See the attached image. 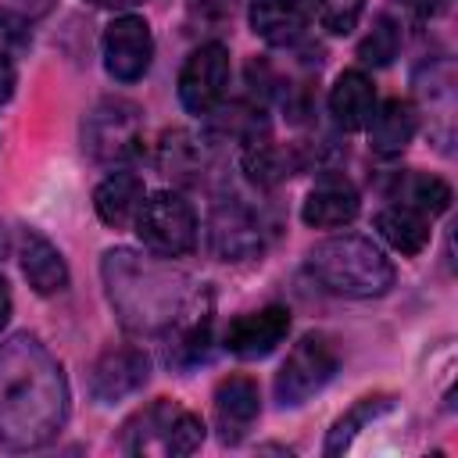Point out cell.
I'll return each instance as SVG.
<instances>
[{"mask_svg":"<svg viewBox=\"0 0 458 458\" xmlns=\"http://www.w3.org/2000/svg\"><path fill=\"white\" fill-rule=\"evenodd\" d=\"M308 272L340 297H383L394 286V265L365 236H333L311 247Z\"/></svg>","mask_w":458,"mask_h":458,"instance_id":"cell-1","label":"cell"},{"mask_svg":"<svg viewBox=\"0 0 458 458\" xmlns=\"http://www.w3.org/2000/svg\"><path fill=\"white\" fill-rule=\"evenodd\" d=\"M132 222H136V236L143 240V247H150L161 258H182L197 247V215L172 190H157L143 197Z\"/></svg>","mask_w":458,"mask_h":458,"instance_id":"cell-2","label":"cell"},{"mask_svg":"<svg viewBox=\"0 0 458 458\" xmlns=\"http://www.w3.org/2000/svg\"><path fill=\"white\" fill-rule=\"evenodd\" d=\"M336 365H340V354L326 333L301 336L276 372V401L283 408L304 404L336 376Z\"/></svg>","mask_w":458,"mask_h":458,"instance_id":"cell-3","label":"cell"},{"mask_svg":"<svg viewBox=\"0 0 458 458\" xmlns=\"http://www.w3.org/2000/svg\"><path fill=\"white\" fill-rule=\"evenodd\" d=\"M140 107L132 100H100L82 118V147L97 161H125L140 150Z\"/></svg>","mask_w":458,"mask_h":458,"instance_id":"cell-4","label":"cell"},{"mask_svg":"<svg viewBox=\"0 0 458 458\" xmlns=\"http://www.w3.org/2000/svg\"><path fill=\"white\" fill-rule=\"evenodd\" d=\"M229 86V47L204 43L197 47L179 72V100L190 114H211Z\"/></svg>","mask_w":458,"mask_h":458,"instance_id":"cell-5","label":"cell"},{"mask_svg":"<svg viewBox=\"0 0 458 458\" xmlns=\"http://www.w3.org/2000/svg\"><path fill=\"white\" fill-rule=\"evenodd\" d=\"M154 57V36L147 18L140 14H118L104 29V68L118 82H136L147 75Z\"/></svg>","mask_w":458,"mask_h":458,"instance_id":"cell-6","label":"cell"},{"mask_svg":"<svg viewBox=\"0 0 458 458\" xmlns=\"http://www.w3.org/2000/svg\"><path fill=\"white\" fill-rule=\"evenodd\" d=\"M290 333V308L283 304H268L261 311H247V315H236L229 326H225V351L243 358V361H254V358H265L272 354Z\"/></svg>","mask_w":458,"mask_h":458,"instance_id":"cell-7","label":"cell"},{"mask_svg":"<svg viewBox=\"0 0 458 458\" xmlns=\"http://www.w3.org/2000/svg\"><path fill=\"white\" fill-rule=\"evenodd\" d=\"M147 376H150V358L140 347H111L97 358L89 372V390L100 404H111L136 394L147 383Z\"/></svg>","mask_w":458,"mask_h":458,"instance_id":"cell-8","label":"cell"},{"mask_svg":"<svg viewBox=\"0 0 458 458\" xmlns=\"http://www.w3.org/2000/svg\"><path fill=\"white\" fill-rule=\"evenodd\" d=\"M358 208H361V200H358V190L351 186V179L326 172L308 190V197L301 204V218L311 229H340L358 218Z\"/></svg>","mask_w":458,"mask_h":458,"instance_id":"cell-9","label":"cell"},{"mask_svg":"<svg viewBox=\"0 0 458 458\" xmlns=\"http://www.w3.org/2000/svg\"><path fill=\"white\" fill-rule=\"evenodd\" d=\"M315 18L311 0H250V29L268 47H293Z\"/></svg>","mask_w":458,"mask_h":458,"instance_id":"cell-10","label":"cell"},{"mask_svg":"<svg viewBox=\"0 0 458 458\" xmlns=\"http://www.w3.org/2000/svg\"><path fill=\"white\" fill-rule=\"evenodd\" d=\"M261 415V394L250 376H225L215 386V422L225 444H236Z\"/></svg>","mask_w":458,"mask_h":458,"instance_id":"cell-11","label":"cell"},{"mask_svg":"<svg viewBox=\"0 0 458 458\" xmlns=\"http://www.w3.org/2000/svg\"><path fill=\"white\" fill-rule=\"evenodd\" d=\"M211 247L222 261H243L261 250V225L243 204H222L211 218Z\"/></svg>","mask_w":458,"mask_h":458,"instance_id":"cell-12","label":"cell"},{"mask_svg":"<svg viewBox=\"0 0 458 458\" xmlns=\"http://www.w3.org/2000/svg\"><path fill=\"white\" fill-rule=\"evenodd\" d=\"M376 111V86L365 72L347 68L336 75L333 89H329V114L344 132H358L369 125Z\"/></svg>","mask_w":458,"mask_h":458,"instance_id":"cell-13","label":"cell"},{"mask_svg":"<svg viewBox=\"0 0 458 458\" xmlns=\"http://www.w3.org/2000/svg\"><path fill=\"white\" fill-rule=\"evenodd\" d=\"M365 129H369V147H372L376 154H383V157H394V154H401V150L415 140L419 111H415L411 100L394 97V100H386L379 111H372V118H369Z\"/></svg>","mask_w":458,"mask_h":458,"instance_id":"cell-14","label":"cell"},{"mask_svg":"<svg viewBox=\"0 0 458 458\" xmlns=\"http://www.w3.org/2000/svg\"><path fill=\"white\" fill-rule=\"evenodd\" d=\"M21 272L29 279V286L39 293V297H50V293H61L68 286V265L61 258V250L39 236V233H25L21 236Z\"/></svg>","mask_w":458,"mask_h":458,"instance_id":"cell-15","label":"cell"},{"mask_svg":"<svg viewBox=\"0 0 458 458\" xmlns=\"http://www.w3.org/2000/svg\"><path fill=\"white\" fill-rule=\"evenodd\" d=\"M140 200H143V179L136 172H111L93 190V211L111 229H125L136 218Z\"/></svg>","mask_w":458,"mask_h":458,"instance_id":"cell-16","label":"cell"},{"mask_svg":"<svg viewBox=\"0 0 458 458\" xmlns=\"http://www.w3.org/2000/svg\"><path fill=\"white\" fill-rule=\"evenodd\" d=\"M376 233L404 258H415L422 254V247L429 243V218L408 204H394V208H383L376 215Z\"/></svg>","mask_w":458,"mask_h":458,"instance_id":"cell-17","label":"cell"},{"mask_svg":"<svg viewBox=\"0 0 458 458\" xmlns=\"http://www.w3.org/2000/svg\"><path fill=\"white\" fill-rule=\"evenodd\" d=\"M243 172L258 186H279L293 172V154L272 140H247L243 150Z\"/></svg>","mask_w":458,"mask_h":458,"instance_id":"cell-18","label":"cell"},{"mask_svg":"<svg viewBox=\"0 0 458 458\" xmlns=\"http://www.w3.org/2000/svg\"><path fill=\"white\" fill-rule=\"evenodd\" d=\"M397 200L422 211L426 218L433 215H444L451 208V186L440 179V175H429V172H408L397 179Z\"/></svg>","mask_w":458,"mask_h":458,"instance_id":"cell-19","label":"cell"},{"mask_svg":"<svg viewBox=\"0 0 458 458\" xmlns=\"http://www.w3.org/2000/svg\"><path fill=\"white\" fill-rule=\"evenodd\" d=\"M394 408V397H386V394H376V397H361L347 415H340L336 422H333V429H329V437H326V454H340V451H347L351 447V440L358 437V429L365 426V422H372L376 415H383V411H390Z\"/></svg>","mask_w":458,"mask_h":458,"instance_id":"cell-20","label":"cell"},{"mask_svg":"<svg viewBox=\"0 0 458 458\" xmlns=\"http://www.w3.org/2000/svg\"><path fill=\"white\" fill-rule=\"evenodd\" d=\"M397 50H401V25L390 14H379L372 21V29L365 32V39L358 43V57H361V64L383 68L397 57Z\"/></svg>","mask_w":458,"mask_h":458,"instance_id":"cell-21","label":"cell"},{"mask_svg":"<svg viewBox=\"0 0 458 458\" xmlns=\"http://www.w3.org/2000/svg\"><path fill=\"white\" fill-rule=\"evenodd\" d=\"M197 165H200V150H197L193 136L182 132V129L165 132V140H161V168H165L168 175L175 172L179 179H186V175L197 172Z\"/></svg>","mask_w":458,"mask_h":458,"instance_id":"cell-22","label":"cell"},{"mask_svg":"<svg viewBox=\"0 0 458 458\" xmlns=\"http://www.w3.org/2000/svg\"><path fill=\"white\" fill-rule=\"evenodd\" d=\"M204 444V422L200 415L179 408L168 422V433H165V454H193L197 447Z\"/></svg>","mask_w":458,"mask_h":458,"instance_id":"cell-23","label":"cell"},{"mask_svg":"<svg viewBox=\"0 0 458 458\" xmlns=\"http://www.w3.org/2000/svg\"><path fill=\"white\" fill-rule=\"evenodd\" d=\"M365 11V0H318V21L333 36H347Z\"/></svg>","mask_w":458,"mask_h":458,"instance_id":"cell-24","label":"cell"},{"mask_svg":"<svg viewBox=\"0 0 458 458\" xmlns=\"http://www.w3.org/2000/svg\"><path fill=\"white\" fill-rule=\"evenodd\" d=\"M21 47H25V29H21V21L0 14V57H11V54L21 50Z\"/></svg>","mask_w":458,"mask_h":458,"instance_id":"cell-25","label":"cell"},{"mask_svg":"<svg viewBox=\"0 0 458 458\" xmlns=\"http://www.w3.org/2000/svg\"><path fill=\"white\" fill-rule=\"evenodd\" d=\"M415 18H433V14H440L451 0H401Z\"/></svg>","mask_w":458,"mask_h":458,"instance_id":"cell-26","label":"cell"},{"mask_svg":"<svg viewBox=\"0 0 458 458\" xmlns=\"http://www.w3.org/2000/svg\"><path fill=\"white\" fill-rule=\"evenodd\" d=\"M11 93H14V68L7 57H0V104H7Z\"/></svg>","mask_w":458,"mask_h":458,"instance_id":"cell-27","label":"cell"},{"mask_svg":"<svg viewBox=\"0 0 458 458\" xmlns=\"http://www.w3.org/2000/svg\"><path fill=\"white\" fill-rule=\"evenodd\" d=\"M11 286H7V279L0 276V333H4V326L11 322Z\"/></svg>","mask_w":458,"mask_h":458,"instance_id":"cell-28","label":"cell"},{"mask_svg":"<svg viewBox=\"0 0 458 458\" xmlns=\"http://www.w3.org/2000/svg\"><path fill=\"white\" fill-rule=\"evenodd\" d=\"M89 4H97V7H136L143 0H89Z\"/></svg>","mask_w":458,"mask_h":458,"instance_id":"cell-29","label":"cell"}]
</instances>
